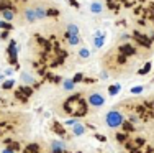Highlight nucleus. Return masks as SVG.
<instances>
[{
	"instance_id": "nucleus-17",
	"label": "nucleus",
	"mask_w": 154,
	"mask_h": 153,
	"mask_svg": "<svg viewBox=\"0 0 154 153\" xmlns=\"http://www.w3.org/2000/svg\"><path fill=\"white\" fill-rule=\"evenodd\" d=\"M108 92H110V96H115V94H118V92H120V86H118V84H115V86H110Z\"/></svg>"
},
{
	"instance_id": "nucleus-1",
	"label": "nucleus",
	"mask_w": 154,
	"mask_h": 153,
	"mask_svg": "<svg viewBox=\"0 0 154 153\" xmlns=\"http://www.w3.org/2000/svg\"><path fill=\"white\" fill-rule=\"evenodd\" d=\"M125 122L123 119V114L120 110H110L107 112V115H105V125L110 127V129H116V127H122Z\"/></svg>"
},
{
	"instance_id": "nucleus-4",
	"label": "nucleus",
	"mask_w": 154,
	"mask_h": 153,
	"mask_svg": "<svg viewBox=\"0 0 154 153\" xmlns=\"http://www.w3.org/2000/svg\"><path fill=\"white\" fill-rule=\"evenodd\" d=\"M8 54H10V61L15 64L17 63V41H13V40L8 45Z\"/></svg>"
},
{
	"instance_id": "nucleus-23",
	"label": "nucleus",
	"mask_w": 154,
	"mask_h": 153,
	"mask_svg": "<svg viewBox=\"0 0 154 153\" xmlns=\"http://www.w3.org/2000/svg\"><path fill=\"white\" fill-rule=\"evenodd\" d=\"M0 27H2V28H10V25H8V23H5V21H2V20H0Z\"/></svg>"
},
{
	"instance_id": "nucleus-3",
	"label": "nucleus",
	"mask_w": 154,
	"mask_h": 153,
	"mask_svg": "<svg viewBox=\"0 0 154 153\" xmlns=\"http://www.w3.org/2000/svg\"><path fill=\"white\" fill-rule=\"evenodd\" d=\"M66 143L61 140H53L51 142V153H64Z\"/></svg>"
},
{
	"instance_id": "nucleus-10",
	"label": "nucleus",
	"mask_w": 154,
	"mask_h": 153,
	"mask_svg": "<svg viewBox=\"0 0 154 153\" xmlns=\"http://www.w3.org/2000/svg\"><path fill=\"white\" fill-rule=\"evenodd\" d=\"M66 35H69V36H79V27L77 25H67V33Z\"/></svg>"
},
{
	"instance_id": "nucleus-9",
	"label": "nucleus",
	"mask_w": 154,
	"mask_h": 153,
	"mask_svg": "<svg viewBox=\"0 0 154 153\" xmlns=\"http://www.w3.org/2000/svg\"><path fill=\"white\" fill-rule=\"evenodd\" d=\"M72 132H74V135H84V133H85V127L80 122H77L75 125L72 127Z\"/></svg>"
},
{
	"instance_id": "nucleus-24",
	"label": "nucleus",
	"mask_w": 154,
	"mask_h": 153,
	"mask_svg": "<svg viewBox=\"0 0 154 153\" xmlns=\"http://www.w3.org/2000/svg\"><path fill=\"white\" fill-rule=\"evenodd\" d=\"M2 153H15V151H13L12 148H3V150H2Z\"/></svg>"
},
{
	"instance_id": "nucleus-20",
	"label": "nucleus",
	"mask_w": 154,
	"mask_h": 153,
	"mask_svg": "<svg viewBox=\"0 0 154 153\" xmlns=\"http://www.w3.org/2000/svg\"><path fill=\"white\" fill-rule=\"evenodd\" d=\"M25 153H39V150L36 145H30L28 148H25Z\"/></svg>"
},
{
	"instance_id": "nucleus-7",
	"label": "nucleus",
	"mask_w": 154,
	"mask_h": 153,
	"mask_svg": "<svg viewBox=\"0 0 154 153\" xmlns=\"http://www.w3.org/2000/svg\"><path fill=\"white\" fill-rule=\"evenodd\" d=\"M90 12L92 13H102L103 12V3L102 2H92L90 3Z\"/></svg>"
},
{
	"instance_id": "nucleus-11",
	"label": "nucleus",
	"mask_w": 154,
	"mask_h": 153,
	"mask_svg": "<svg viewBox=\"0 0 154 153\" xmlns=\"http://www.w3.org/2000/svg\"><path fill=\"white\" fill-rule=\"evenodd\" d=\"M2 17H3V20L12 21V20H13V17H15V13H13V10L5 8V10H2Z\"/></svg>"
},
{
	"instance_id": "nucleus-19",
	"label": "nucleus",
	"mask_w": 154,
	"mask_h": 153,
	"mask_svg": "<svg viewBox=\"0 0 154 153\" xmlns=\"http://www.w3.org/2000/svg\"><path fill=\"white\" fill-rule=\"evenodd\" d=\"M79 56H80V58H82V59H87V58H89V56H90V53H89V49H87V48H82V49H80V51H79Z\"/></svg>"
},
{
	"instance_id": "nucleus-22",
	"label": "nucleus",
	"mask_w": 154,
	"mask_h": 153,
	"mask_svg": "<svg viewBox=\"0 0 154 153\" xmlns=\"http://www.w3.org/2000/svg\"><path fill=\"white\" fill-rule=\"evenodd\" d=\"M72 81H74V84H75V82H79V81H82V74H75Z\"/></svg>"
},
{
	"instance_id": "nucleus-14",
	"label": "nucleus",
	"mask_w": 154,
	"mask_h": 153,
	"mask_svg": "<svg viewBox=\"0 0 154 153\" xmlns=\"http://www.w3.org/2000/svg\"><path fill=\"white\" fill-rule=\"evenodd\" d=\"M120 51H122V53H128V54H133L134 53V49L131 48L130 45H123L122 48H120Z\"/></svg>"
},
{
	"instance_id": "nucleus-16",
	"label": "nucleus",
	"mask_w": 154,
	"mask_h": 153,
	"mask_svg": "<svg viewBox=\"0 0 154 153\" xmlns=\"http://www.w3.org/2000/svg\"><path fill=\"white\" fill-rule=\"evenodd\" d=\"M21 81L26 82V84H31V82H33V78L28 74V72H23V74H21Z\"/></svg>"
},
{
	"instance_id": "nucleus-15",
	"label": "nucleus",
	"mask_w": 154,
	"mask_h": 153,
	"mask_svg": "<svg viewBox=\"0 0 154 153\" xmlns=\"http://www.w3.org/2000/svg\"><path fill=\"white\" fill-rule=\"evenodd\" d=\"M66 36H67L69 45H77V43H80V38H79V36H69V35H66Z\"/></svg>"
},
{
	"instance_id": "nucleus-5",
	"label": "nucleus",
	"mask_w": 154,
	"mask_h": 153,
	"mask_svg": "<svg viewBox=\"0 0 154 153\" xmlns=\"http://www.w3.org/2000/svg\"><path fill=\"white\" fill-rule=\"evenodd\" d=\"M25 18H26V21H30V23L38 20V18H36V13H35V7H28V8L25 10Z\"/></svg>"
},
{
	"instance_id": "nucleus-8",
	"label": "nucleus",
	"mask_w": 154,
	"mask_h": 153,
	"mask_svg": "<svg viewBox=\"0 0 154 153\" xmlns=\"http://www.w3.org/2000/svg\"><path fill=\"white\" fill-rule=\"evenodd\" d=\"M35 13H36V18H46L48 17V12H46V8L43 5L35 7Z\"/></svg>"
},
{
	"instance_id": "nucleus-21",
	"label": "nucleus",
	"mask_w": 154,
	"mask_h": 153,
	"mask_svg": "<svg viewBox=\"0 0 154 153\" xmlns=\"http://www.w3.org/2000/svg\"><path fill=\"white\" fill-rule=\"evenodd\" d=\"M141 92H143V86H138V87L131 89V94H141Z\"/></svg>"
},
{
	"instance_id": "nucleus-2",
	"label": "nucleus",
	"mask_w": 154,
	"mask_h": 153,
	"mask_svg": "<svg viewBox=\"0 0 154 153\" xmlns=\"http://www.w3.org/2000/svg\"><path fill=\"white\" fill-rule=\"evenodd\" d=\"M89 104L92 105V107H102V105L105 104V97L102 96L100 92H94L89 96Z\"/></svg>"
},
{
	"instance_id": "nucleus-12",
	"label": "nucleus",
	"mask_w": 154,
	"mask_h": 153,
	"mask_svg": "<svg viewBox=\"0 0 154 153\" xmlns=\"http://www.w3.org/2000/svg\"><path fill=\"white\" fill-rule=\"evenodd\" d=\"M151 66H152V64H151V61H148V63L144 64V68H143V69H139V71H138V74H148V72L151 71Z\"/></svg>"
},
{
	"instance_id": "nucleus-13",
	"label": "nucleus",
	"mask_w": 154,
	"mask_h": 153,
	"mask_svg": "<svg viewBox=\"0 0 154 153\" xmlns=\"http://www.w3.org/2000/svg\"><path fill=\"white\" fill-rule=\"evenodd\" d=\"M64 89L66 91H72L74 89V81H72V79H66L64 81Z\"/></svg>"
},
{
	"instance_id": "nucleus-6",
	"label": "nucleus",
	"mask_w": 154,
	"mask_h": 153,
	"mask_svg": "<svg viewBox=\"0 0 154 153\" xmlns=\"http://www.w3.org/2000/svg\"><path fill=\"white\" fill-rule=\"evenodd\" d=\"M103 43H105V35L102 33V31H97V35H95V38H94L95 48H102V46H103Z\"/></svg>"
},
{
	"instance_id": "nucleus-18",
	"label": "nucleus",
	"mask_w": 154,
	"mask_h": 153,
	"mask_svg": "<svg viewBox=\"0 0 154 153\" xmlns=\"http://www.w3.org/2000/svg\"><path fill=\"white\" fill-rule=\"evenodd\" d=\"M13 86H15V81H13V79H8V81H5V82L2 84L3 89H12Z\"/></svg>"
}]
</instances>
